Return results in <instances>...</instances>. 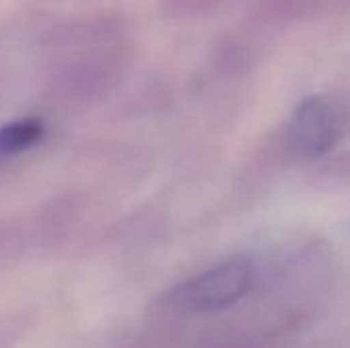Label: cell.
<instances>
[{"mask_svg":"<svg viewBox=\"0 0 350 348\" xmlns=\"http://www.w3.org/2000/svg\"><path fill=\"white\" fill-rule=\"evenodd\" d=\"M43 137V123L39 119H18L0 127V158L21 154Z\"/></svg>","mask_w":350,"mask_h":348,"instance_id":"obj_3","label":"cell"},{"mask_svg":"<svg viewBox=\"0 0 350 348\" xmlns=\"http://www.w3.org/2000/svg\"><path fill=\"white\" fill-rule=\"evenodd\" d=\"M291 137L295 148L306 156H322L334 148L340 137V119L336 109L324 96L306 98L291 121Z\"/></svg>","mask_w":350,"mask_h":348,"instance_id":"obj_2","label":"cell"},{"mask_svg":"<svg viewBox=\"0 0 350 348\" xmlns=\"http://www.w3.org/2000/svg\"><path fill=\"white\" fill-rule=\"evenodd\" d=\"M252 281V260L246 256H234L176 287L174 302L183 310L195 314L219 312L240 302L250 291Z\"/></svg>","mask_w":350,"mask_h":348,"instance_id":"obj_1","label":"cell"}]
</instances>
